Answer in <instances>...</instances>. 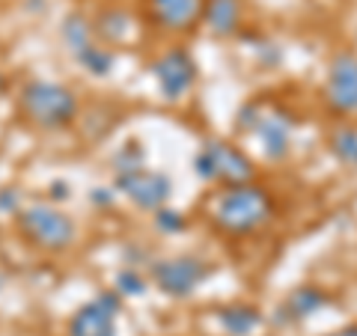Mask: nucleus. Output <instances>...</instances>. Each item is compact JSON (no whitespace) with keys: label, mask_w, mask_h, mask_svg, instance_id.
Here are the masks:
<instances>
[{"label":"nucleus","mask_w":357,"mask_h":336,"mask_svg":"<svg viewBox=\"0 0 357 336\" xmlns=\"http://www.w3.org/2000/svg\"><path fill=\"white\" fill-rule=\"evenodd\" d=\"M331 146H333V152L340 155L342 164L357 167V131L354 128H340L337 134H333Z\"/></svg>","instance_id":"obj_14"},{"label":"nucleus","mask_w":357,"mask_h":336,"mask_svg":"<svg viewBox=\"0 0 357 336\" xmlns=\"http://www.w3.org/2000/svg\"><path fill=\"white\" fill-rule=\"evenodd\" d=\"M325 98L337 114H345V116L357 114V54L354 51H340L331 60Z\"/></svg>","instance_id":"obj_5"},{"label":"nucleus","mask_w":357,"mask_h":336,"mask_svg":"<svg viewBox=\"0 0 357 336\" xmlns=\"http://www.w3.org/2000/svg\"><path fill=\"white\" fill-rule=\"evenodd\" d=\"M18 227L24 238L42 250H63L75 238V223L51 206H30L27 211H21Z\"/></svg>","instance_id":"obj_3"},{"label":"nucleus","mask_w":357,"mask_h":336,"mask_svg":"<svg viewBox=\"0 0 357 336\" xmlns=\"http://www.w3.org/2000/svg\"><path fill=\"white\" fill-rule=\"evenodd\" d=\"M21 110L39 128H60L72 122L77 102L66 86L57 84H30L21 93Z\"/></svg>","instance_id":"obj_2"},{"label":"nucleus","mask_w":357,"mask_h":336,"mask_svg":"<svg viewBox=\"0 0 357 336\" xmlns=\"http://www.w3.org/2000/svg\"><path fill=\"white\" fill-rule=\"evenodd\" d=\"M114 316H116V298L102 295L93 304H86L75 312L69 321V336H114Z\"/></svg>","instance_id":"obj_9"},{"label":"nucleus","mask_w":357,"mask_h":336,"mask_svg":"<svg viewBox=\"0 0 357 336\" xmlns=\"http://www.w3.org/2000/svg\"><path fill=\"white\" fill-rule=\"evenodd\" d=\"M155 75H158V84L164 89V96L167 98H178V96H185L188 89H191L194 84V63L191 57H188L185 51H170V54H164V57L155 63Z\"/></svg>","instance_id":"obj_10"},{"label":"nucleus","mask_w":357,"mask_h":336,"mask_svg":"<svg viewBox=\"0 0 357 336\" xmlns=\"http://www.w3.org/2000/svg\"><path fill=\"white\" fill-rule=\"evenodd\" d=\"M220 321L232 336H248L250 330L259 328V312L253 307H229L220 312Z\"/></svg>","instance_id":"obj_13"},{"label":"nucleus","mask_w":357,"mask_h":336,"mask_svg":"<svg viewBox=\"0 0 357 336\" xmlns=\"http://www.w3.org/2000/svg\"><path fill=\"white\" fill-rule=\"evenodd\" d=\"M271 197L256 185H229L218 190L215 197H208L206 203V215L215 223L220 232L229 235H248L265 227L271 220Z\"/></svg>","instance_id":"obj_1"},{"label":"nucleus","mask_w":357,"mask_h":336,"mask_svg":"<svg viewBox=\"0 0 357 336\" xmlns=\"http://www.w3.org/2000/svg\"><path fill=\"white\" fill-rule=\"evenodd\" d=\"M155 283H158L167 295L185 298L203 283L211 274V268L206 262L194 259V256H182V259H170V262H158L155 265Z\"/></svg>","instance_id":"obj_6"},{"label":"nucleus","mask_w":357,"mask_h":336,"mask_svg":"<svg viewBox=\"0 0 357 336\" xmlns=\"http://www.w3.org/2000/svg\"><path fill=\"white\" fill-rule=\"evenodd\" d=\"M119 188L137 203L140 208H158L170 197V178L164 173L149 170H126L119 173Z\"/></svg>","instance_id":"obj_7"},{"label":"nucleus","mask_w":357,"mask_h":336,"mask_svg":"<svg viewBox=\"0 0 357 336\" xmlns=\"http://www.w3.org/2000/svg\"><path fill=\"white\" fill-rule=\"evenodd\" d=\"M197 173L206 178H220V182H227V185H248L253 176V164L244 158L236 146L211 140L203 146V152H199Z\"/></svg>","instance_id":"obj_4"},{"label":"nucleus","mask_w":357,"mask_h":336,"mask_svg":"<svg viewBox=\"0 0 357 336\" xmlns=\"http://www.w3.org/2000/svg\"><path fill=\"white\" fill-rule=\"evenodd\" d=\"M146 9L164 30H194L206 15V0H146Z\"/></svg>","instance_id":"obj_8"},{"label":"nucleus","mask_w":357,"mask_h":336,"mask_svg":"<svg viewBox=\"0 0 357 336\" xmlns=\"http://www.w3.org/2000/svg\"><path fill=\"white\" fill-rule=\"evenodd\" d=\"M206 24L211 33H218V36H227V33H232L238 27V3L236 0H208L206 3Z\"/></svg>","instance_id":"obj_12"},{"label":"nucleus","mask_w":357,"mask_h":336,"mask_svg":"<svg viewBox=\"0 0 357 336\" xmlns=\"http://www.w3.org/2000/svg\"><path fill=\"white\" fill-rule=\"evenodd\" d=\"M292 310H295V316H310L316 307L325 304V295H319L316 289H298V292L292 295Z\"/></svg>","instance_id":"obj_15"},{"label":"nucleus","mask_w":357,"mask_h":336,"mask_svg":"<svg viewBox=\"0 0 357 336\" xmlns=\"http://www.w3.org/2000/svg\"><path fill=\"white\" fill-rule=\"evenodd\" d=\"M77 57H81V63L86 66L89 72H96V75H102V72H107V69H110V57H107L105 51H96L93 45H89L86 51L77 54Z\"/></svg>","instance_id":"obj_16"},{"label":"nucleus","mask_w":357,"mask_h":336,"mask_svg":"<svg viewBox=\"0 0 357 336\" xmlns=\"http://www.w3.org/2000/svg\"><path fill=\"white\" fill-rule=\"evenodd\" d=\"M253 128H259L262 149L268 152V158H283L286 149H289V122L274 114V116L253 122Z\"/></svg>","instance_id":"obj_11"},{"label":"nucleus","mask_w":357,"mask_h":336,"mask_svg":"<svg viewBox=\"0 0 357 336\" xmlns=\"http://www.w3.org/2000/svg\"><path fill=\"white\" fill-rule=\"evenodd\" d=\"M331 336H357V324H354V328H345V330H340V333H331Z\"/></svg>","instance_id":"obj_17"}]
</instances>
